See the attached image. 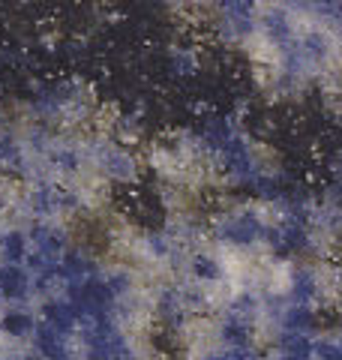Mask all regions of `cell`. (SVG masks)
<instances>
[{"mask_svg":"<svg viewBox=\"0 0 342 360\" xmlns=\"http://www.w3.org/2000/svg\"><path fill=\"white\" fill-rule=\"evenodd\" d=\"M267 225L261 222L255 210H232L216 222V238H222L232 246H253L258 240H267Z\"/></svg>","mask_w":342,"mask_h":360,"instance_id":"cell-1","label":"cell"},{"mask_svg":"<svg viewBox=\"0 0 342 360\" xmlns=\"http://www.w3.org/2000/svg\"><path fill=\"white\" fill-rule=\"evenodd\" d=\"M216 15L225 39L243 42L253 37L258 18V0H216Z\"/></svg>","mask_w":342,"mask_h":360,"instance_id":"cell-2","label":"cell"},{"mask_svg":"<svg viewBox=\"0 0 342 360\" xmlns=\"http://www.w3.org/2000/svg\"><path fill=\"white\" fill-rule=\"evenodd\" d=\"M94 160L99 172L114 184H135L139 180V160L135 153L127 150L120 141H99L94 144Z\"/></svg>","mask_w":342,"mask_h":360,"instance_id":"cell-3","label":"cell"},{"mask_svg":"<svg viewBox=\"0 0 342 360\" xmlns=\"http://www.w3.org/2000/svg\"><path fill=\"white\" fill-rule=\"evenodd\" d=\"M267 243L277 255H298L310 250V225H306V219L285 217L267 231Z\"/></svg>","mask_w":342,"mask_h":360,"instance_id":"cell-4","label":"cell"},{"mask_svg":"<svg viewBox=\"0 0 342 360\" xmlns=\"http://www.w3.org/2000/svg\"><path fill=\"white\" fill-rule=\"evenodd\" d=\"M90 276H96V262L82 250H66V255L57 262V279H63V283L78 285Z\"/></svg>","mask_w":342,"mask_h":360,"instance_id":"cell-5","label":"cell"},{"mask_svg":"<svg viewBox=\"0 0 342 360\" xmlns=\"http://www.w3.org/2000/svg\"><path fill=\"white\" fill-rule=\"evenodd\" d=\"M33 340H37V348L45 360H66L70 357V345H66V336L51 328L49 321H42L33 328Z\"/></svg>","mask_w":342,"mask_h":360,"instance_id":"cell-6","label":"cell"},{"mask_svg":"<svg viewBox=\"0 0 342 360\" xmlns=\"http://www.w3.org/2000/svg\"><path fill=\"white\" fill-rule=\"evenodd\" d=\"M42 321H49L51 328H57L61 333H70L78 321H82V312L72 300H51L42 307Z\"/></svg>","mask_w":342,"mask_h":360,"instance_id":"cell-7","label":"cell"},{"mask_svg":"<svg viewBox=\"0 0 342 360\" xmlns=\"http://www.w3.org/2000/svg\"><path fill=\"white\" fill-rule=\"evenodd\" d=\"M30 291V276L18 264L0 267V297L4 300H21Z\"/></svg>","mask_w":342,"mask_h":360,"instance_id":"cell-8","label":"cell"},{"mask_svg":"<svg viewBox=\"0 0 342 360\" xmlns=\"http://www.w3.org/2000/svg\"><path fill=\"white\" fill-rule=\"evenodd\" d=\"M279 352H282L285 360H310L315 354V345L310 342V336L285 330L282 340H279Z\"/></svg>","mask_w":342,"mask_h":360,"instance_id":"cell-9","label":"cell"},{"mask_svg":"<svg viewBox=\"0 0 342 360\" xmlns=\"http://www.w3.org/2000/svg\"><path fill=\"white\" fill-rule=\"evenodd\" d=\"M315 328H318V319H315V312L310 307H300V303H294V307L285 312V330H289V333L310 336Z\"/></svg>","mask_w":342,"mask_h":360,"instance_id":"cell-10","label":"cell"},{"mask_svg":"<svg viewBox=\"0 0 342 360\" xmlns=\"http://www.w3.org/2000/svg\"><path fill=\"white\" fill-rule=\"evenodd\" d=\"M0 252H4L6 264H18L21 258H27V238L21 231H6L0 238Z\"/></svg>","mask_w":342,"mask_h":360,"instance_id":"cell-11","label":"cell"},{"mask_svg":"<svg viewBox=\"0 0 342 360\" xmlns=\"http://www.w3.org/2000/svg\"><path fill=\"white\" fill-rule=\"evenodd\" d=\"M315 295H318V283H315V276L310 274V270H300V274L291 276V297H294V303L306 307Z\"/></svg>","mask_w":342,"mask_h":360,"instance_id":"cell-12","label":"cell"},{"mask_svg":"<svg viewBox=\"0 0 342 360\" xmlns=\"http://www.w3.org/2000/svg\"><path fill=\"white\" fill-rule=\"evenodd\" d=\"M249 336H253L249 324L243 319H237V315H232V319L222 324V340L232 345V348H246L249 345Z\"/></svg>","mask_w":342,"mask_h":360,"instance_id":"cell-13","label":"cell"},{"mask_svg":"<svg viewBox=\"0 0 342 360\" xmlns=\"http://www.w3.org/2000/svg\"><path fill=\"white\" fill-rule=\"evenodd\" d=\"M0 330L9 333V336H25L33 330V319L25 309H9L4 319H0Z\"/></svg>","mask_w":342,"mask_h":360,"instance_id":"cell-14","label":"cell"},{"mask_svg":"<svg viewBox=\"0 0 342 360\" xmlns=\"http://www.w3.org/2000/svg\"><path fill=\"white\" fill-rule=\"evenodd\" d=\"M0 165H6V168H21L25 165V156H21L15 135H9L6 129H0Z\"/></svg>","mask_w":342,"mask_h":360,"instance_id":"cell-15","label":"cell"},{"mask_svg":"<svg viewBox=\"0 0 342 360\" xmlns=\"http://www.w3.org/2000/svg\"><path fill=\"white\" fill-rule=\"evenodd\" d=\"M168 63H171V70H175V75H180V78H189L198 72V58L189 49H175Z\"/></svg>","mask_w":342,"mask_h":360,"instance_id":"cell-16","label":"cell"},{"mask_svg":"<svg viewBox=\"0 0 342 360\" xmlns=\"http://www.w3.org/2000/svg\"><path fill=\"white\" fill-rule=\"evenodd\" d=\"M156 312H159V319H163L165 324H175L180 315H184V300H180L175 291H165V295L159 297V303H156Z\"/></svg>","mask_w":342,"mask_h":360,"instance_id":"cell-17","label":"cell"},{"mask_svg":"<svg viewBox=\"0 0 342 360\" xmlns=\"http://www.w3.org/2000/svg\"><path fill=\"white\" fill-rule=\"evenodd\" d=\"M192 274L204 279V283H213V279H220V264L210 255H196L192 258Z\"/></svg>","mask_w":342,"mask_h":360,"instance_id":"cell-18","label":"cell"},{"mask_svg":"<svg viewBox=\"0 0 342 360\" xmlns=\"http://www.w3.org/2000/svg\"><path fill=\"white\" fill-rule=\"evenodd\" d=\"M315 357L318 360H342V348L330 345V342H322V345H315Z\"/></svg>","mask_w":342,"mask_h":360,"instance_id":"cell-19","label":"cell"},{"mask_svg":"<svg viewBox=\"0 0 342 360\" xmlns=\"http://www.w3.org/2000/svg\"><path fill=\"white\" fill-rule=\"evenodd\" d=\"M208 360H232V354H210Z\"/></svg>","mask_w":342,"mask_h":360,"instance_id":"cell-20","label":"cell"},{"mask_svg":"<svg viewBox=\"0 0 342 360\" xmlns=\"http://www.w3.org/2000/svg\"><path fill=\"white\" fill-rule=\"evenodd\" d=\"M0 96H4V87H0Z\"/></svg>","mask_w":342,"mask_h":360,"instance_id":"cell-21","label":"cell"}]
</instances>
